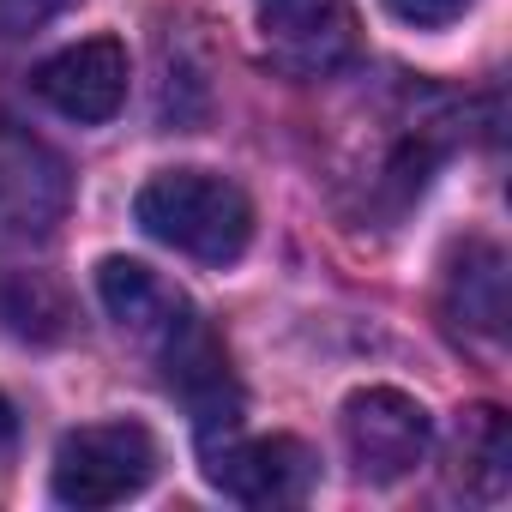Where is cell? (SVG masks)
<instances>
[{"label":"cell","mask_w":512,"mask_h":512,"mask_svg":"<svg viewBox=\"0 0 512 512\" xmlns=\"http://www.w3.org/2000/svg\"><path fill=\"white\" fill-rule=\"evenodd\" d=\"M61 7H73V0H0V31H7V37L37 31V25H49Z\"/></svg>","instance_id":"obj_12"},{"label":"cell","mask_w":512,"mask_h":512,"mask_svg":"<svg viewBox=\"0 0 512 512\" xmlns=\"http://www.w3.org/2000/svg\"><path fill=\"white\" fill-rule=\"evenodd\" d=\"M31 85H37V97H43L49 109H61L67 121L97 127V121H109V115L127 103V49H121L115 37H85V43L49 55Z\"/></svg>","instance_id":"obj_6"},{"label":"cell","mask_w":512,"mask_h":512,"mask_svg":"<svg viewBox=\"0 0 512 512\" xmlns=\"http://www.w3.org/2000/svg\"><path fill=\"white\" fill-rule=\"evenodd\" d=\"M260 43L290 79H332L356 61V7L350 0H260Z\"/></svg>","instance_id":"obj_4"},{"label":"cell","mask_w":512,"mask_h":512,"mask_svg":"<svg viewBox=\"0 0 512 512\" xmlns=\"http://www.w3.org/2000/svg\"><path fill=\"white\" fill-rule=\"evenodd\" d=\"M344 446H350V464L362 482H398L428 458L434 422L410 392L362 386L344 398Z\"/></svg>","instance_id":"obj_3"},{"label":"cell","mask_w":512,"mask_h":512,"mask_svg":"<svg viewBox=\"0 0 512 512\" xmlns=\"http://www.w3.org/2000/svg\"><path fill=\"white\" fill-rule=\"evenodd\" d=\"M133 217L151 241L187 253L199 266H229L253 241V205L235 181L211 169H163L139 187Z\"/></svg>","instance_id":"obj_1"},{"label":"cell","mask_w":512,"mask_h":512,"mask_svg":"<svg viewBox=\"0 0 512 512\" xmlns=\"http://www.w3.org/2000/svg\"><path fill=\"white\" fill-rule=\"evenodd\" d=\"M67 211V169L37 139H0V235L43 241Z\"/></svg>","instance_id":"obj_7"},{"label":"cell","mask_w":512,"mask_h":512,"mask_svg":"<svg viewBox=\"0 0 512 512\" xmlns=\"http://www.w3.org/2000/svg\"><path fill=\"white\" fill-rule=\"evenodd\" d=\"M386 7H392L404 25H416V31H440V25L464 19L470 0H386Z\"/></svg>","instance_id":"obj_11"},{"label":"cell","mask_w":512,"mask_h":512,"mask_svg":"<svg viewBox=\"0 0 512 512\" xmlns=\"http://www.w3.org/2000/svg\"><path fill=\"white\" fill-rule=\"evenodd\" d=\"M13 428H19V422H13V404H7V398H0V452H7V446H13Z\"/></svg>","instance_id":"obj_13"},{"label":"cell","mask_w":512,"mask_h":512,"mask_svg":"<svg viewBox=\"0 0 512 512\" xmlns=\"http://www.w3.org/2000/svg\"><path fill=\"white\" fill-rule=\"evenodd\" d=\"M97 296H103V308H109V320L127 332V338H139V344H151V350H163L187 320H193V302L175 290V284H163L151 266H139V260H103L97 266Z\"/></svg>","instance_id":"obj_8"},{"label":"cell","mask_w":512,"mask_h":512,"mask_svg":"<svg viewBox=\"0 0 512 512\" xmlns=\"http://www.w3.org/2000/svg\"><path fill=\"white\" fill-rule=\"evenodd\" d=\"M157 464H163V452H157V434L145 422H91L55 446L49 488L61 506H79V512L121 506L157 476Z\"/></svg>","instance_id":"obj_2"},{"label":"cell","mask_w":512,"mask_h":512,"mask_svg":"<svg viewBox=\"0 0 512 512\" xmlns=\"http://www.w3.org/2000/svg\"><path fill=\"white\" fill-rule=\"evenodd\" d=\"M205 476L217 494H229L241 506H296V500H308L320 458L296 434H260V440L229 434L223 446L205 452Z\"/></svg>","instance_id":"obj_5"},{"label":"cell","mask_w":512,"mask_h":512,"mask_svg":"<svg viewBox=\"0 0 512 512\" xmlns=\"http://www.w3.org/2000/svg\"><path fill=\"white\" fill-rule=\"evenodd\" d=\"M452 482L470 500H500L506 494V482H512V434H506V416L494 404L464 410V422L452 434Z\"/></svg>","instance_id":"obj_10"},{"label":"cell","mask_w":512,"mask_h":512,"mask_svg":"<svg viewBox=\"0 0 512 512\" xmlns=\"http://www.w3.org/2000/svg\"><path fill=\"white\" fill-rule=\"evenodd\" d=\"M446 320L458 338L500 344L506 332V260L494 241H464L446 266Z\"/></svg>","instance_id":"obj_9"}]
</instances>
